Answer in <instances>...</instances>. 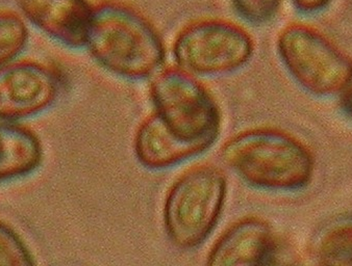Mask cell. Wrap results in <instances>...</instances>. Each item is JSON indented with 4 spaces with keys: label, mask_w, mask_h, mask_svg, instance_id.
<instances>
[{
    "label": "cell",
    "mask_w": 352,
    "mask_h": 266,
    "mask_svg": "<svg viewBox=\"0 0 352 266\" xmlns=\"http://www.w3.org/2000/svg\"><path fill=\"white\" fill-rule=\"evenodd\" d=\"M0 266H37L17 232L0 221Z\"/></svg>",
    "instance_id": "14"
},
{
    "label": "cell",
    "mask_w": 352,
    "mask_h": 266,
    "mask_svg": "<svg viewBox=\"0 0 352 266\" xmlns=\"http://www.w3.org/2000/svg\"><path fill=\"white\" fill-rule=\"evenodd\" d=\"M30 42L28 24L19 13L0 11V68L19 60Z\"/></svg>",
    "instance_id": "13"
},
{
    "label": "cell",
    "mask_w": 352,
    "mask_h": 266,
    "mask_svg": "<svg viewBox=\"0 0 352 266\" xmlns=\"http://www.w3.org/2000/svg\"><path fill=\"white\" fill-rule=\"evenodd\" d=\"M266 266H316L313 260L303 255L296 247L289 243L276 241L274 250L267 262Z\"/></svg>",
    "instance_id": "16"
},
{
    "label": "cell",
    "mask_w": 352,
    "mask_h": 266,
    "mask_svg": "<svg viewBox=\"0 0 352 266\" xmlns=\"http://www.w3.org/2000/svg\"><path fill=\"white\" fill-rule=\"evenodd\" d=\"M276 237L270 223L248 217L230 225L215 241L206 266H266Z\"/></svg>",
    "instance_id": "9"
},
{
    "label": "cell",
    "mask_w": 352,
    "mask_h": 266,
    "mask_svg": "<svg viewBox=\"0 0 352 266\" xmlns=\"http://www.w3.org/2000/svg\"><path fill=\"white\" fill-rule=\"evenodd\" d=\"M254 39L242 26L223 19L192 22L172 46L175 66L198 78L232 75L252 62Z\"/></svg>",
    "instance_id": "6"
},
{
    "label": "cell",
    "mask_w": 352,
    "mask_h": 266,
    "mask_svg": "<svg viewBox=\"0 0 352 266\" xmlns=\"http://www.w3.org/2000/svg\"><path fill=\"white\" fill-rule=\"evenodd\" d=\"M85 49L101 69L131 82L153 80L167 58L165 42L151 20L114 0L94 5Z\"/></svg>",
    "instance_id": "1"
},
{
    "label": "cell",
    "mask_w": 352,
    "mask_h": 266,
    "mask_svg": "<svg viewBox=\"0 0 352 266\" xmlns=\"http://www.w3.org/2000/svg\"><path fill=\"white\" fill-rule=\"evenodd\" d=\"M333 0H291L293 7L303 15H315L324 11Z\"/></svg>",
    "instance_id": "17"
},
{
    "label": "cell",
    "mask_w": 352,
    "mask_h": 266,
    "mask_svg": "<svg viewBox=\"0 0 352 266\" xmlns=\"http://www.w3.org/2000/svg\"><path fill=\"white\" fill-rule=\"evenodd\" d=\"M228 193L223 171L210 163L194 165L170 186L164 203V226L175 247L195 249L215 229Z\"/></svg>",
    "instance_id": "4"
},
{
    "label": "cell",
    "mask_w": 352,
    "mask_h": 266,
    "mask_svg": "<svg viewBox=\"0 0 352 266\" xmlns=\"http://www.w3.org/2000/svg\"><path fill=\"white\" fill-rule=\"evenodd\" d=\"M276 52L291 80L318 98L339 97L352 74V60L322 32L305 24L283 28Z\"/></svg>",
    "instance_id": "5"
},
{
    "label": "cell",
    "mask_w": 352,
    "mask_h": 266,
    "mask_svg": "<svg viewBox=\"0 0 352 266\" xmlns=\"http://www.w3.org/2000/svg\"><path fill=\"white\" fill-rule=\"evenodd\" d=\"M135 158L149 170H164L206 152L174 138L155 114L138 127L133 138Z\"/></svg>",
    "instance_id": "10"
},
{
    "label": "cell",
    "mask_w": 352,
    "mask_h": 266,
    "mask_svg": "<svg viewBox=\"0 0 352 266\" xmlns=\"http://www.w3.org/2000/svg\"><path fill=\"white\" fill-rule=\"evenodd\" d=\"M341 102V108L345 114L352 118V74L350 76L349 82L346 84L345 88L339 96Z\"/></svg>",
    "instance_id": "18"
},
{
    "label": "cell",
    "mask_w": 352,
    "mask_h": 266,
    "mask_svg": "<svg viewBox=\"0 0 352 266\" xmlns=\"http://www.w3.org/2000/svg\"><path fill=\"white\" fill-rule=\"evenodd\" d=\"M236 15L250 25L262 26L274 19L281 0H230Z\"/></svg>",
    "instance_id": "15"
},
{
    "label": "cell",
    "mask_w": 352,
    "mask_h": 266,
    "mask_svg": "<svg viewBox=\"0 0 352 266\" xmlns=\"http://www.w3.org/2000/svg\"><path fill=\"white\" fill-rule=\"evenodd\" d=\"M42 159L43 147L36 133L19 123L0 121V182L30 174Z\"/></svg>",
    "instance_id": "11"
},
{
    "label": "cell",
    "mask_w": 352,
    "mask_h": 266,
    "mask_svg": "<svg viewBox=\"0 0 352 266\" xmlns=\"http://www.w3.org/2000/svg\"><path fill=\"white\" fill-rule=\"evenodd\" d=\"M20 15L52 41L85 49L94 5L89 0H17Z\"/></svg>",
    "instance_id": "8"
},
{
    "label": "cell",
    "mask_w": 352,
    "mask_h": 266,
    "mask_svg": "<svg viewBox=\"0 0 352 266\" xmlns=\"http://www.w3.org/2000/svg\"><path fill=\"white\" fill-rule=\"evenodd\" d=\"M149 97L153 114L181 142L206 151L219 138L221 110L200 78L177 66L164 68L151 80Z\"/></svg>",
    "instance_id": "3"
},
{
    "label": "cell",
    "mask_w": 352,
    "mask_h": 266,
    "mask_svg": "<svg viewBox=\"0 0 352 266\" xmlns=\"http://www.w3.org/2000/svg\"><path fill=\"white\" fill-rule=\"evenodd\" d=\"M64 78L54 66L19 60L0 68V121L19 123L39 116L56 104Z\"/></svg>",
    "instance_id": "7"
},
{
    "label": "cell",
    "mask_w": 352,
    "mask_h": 266,
    "mask_svg": "<svg viewBox=\"0 0 352 266\" xmlns=\"http://www.w3.org/2000/svg\"><path fill=\"white\" fill-rule=\"evenodd\" d=\"M309 254L316 266H352V213L325 223L314 237Z\"/></svg>",
    "instance_id": "12"
},
{
    "label": "cell",
    "mask_w": 352,
    "mask_h": 266,
    "mask_svg": "<svg viewBox=\"0 0 352 266\" xmlns=\"http://www.w3.org/2000/svg\"><path fill=\"white\" fill-rule=\"evenodd\" d=\"M224 165L256 189L296 193L307 189L315 175L309 147L280 129L258 127L232 136L220 149Z\"/></svg>",
    "instance_id": "2"
}]
</instances>
